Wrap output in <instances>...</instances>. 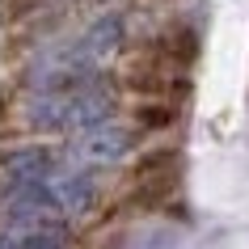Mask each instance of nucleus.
<instances>
[{
  "label": "nucleus",
  "mask_w": 249,
  "mask_h": 249,
  "mask_svg": "<svg viewBox=\"0 0 249 249\" xmlns=\"http://www.w3.org/2000/svg\"><path fill=\"white\" fill-rule=\"evenodd\" d=\"M114 110H118L114 80L93 72V76H80L76 85H64V89H42L26 106V123L38 131H89V127L110 123Z\"/></svg>",
  "instance_id": "f257e3e1"
},
{
  "label": "nucleus",
  "mask_w": 249,
  "mask_h": 249,
  "mask_svg": "<svg viewBox=\"0 0 249 249\" xmlns=\"http://www.w3.org/2000/svg\"><path fill=\"white\" fill-rule=\"evenodd\" d=\"M135 135H140V131H127L123 123H102V127L80 131L72 157L85 160V165H114V160H123L127 152H131Z\"/></svg>",
  "instance_id": "f03ea898"
},
{
  "label": "nucleus",
  "mask_w": 249,
  "mask_h": 249,
  "mask_svg": "<svg viewBox=\"0 0 249 249\" xmlns=\"http://www.w3.org/2000/svg\"><path fill=\"white\" fill-rule=\"evenodd\" d=\"M140 51H148L152 59H160V64L169 68H182V72H190L198 59V30L195 26H182V21H173V26L157 30L152 38L140 42Z\"/></svg>",
  "instance_id": "7ed1b4c3"
},
{
  "label": "nucleus",
  "mask_w": 249,
  "mask_h": 249,
  "mask_svg": "<svg viewBox=\"0 0 249 249\" xmlns=\"http://www.w3.org/2000/svg\"><path fill=\"white\" fill-rule=\"evenodd\" d=\"M0 165H4V173H9L13 186H34V182H42V178H51L55 157L47 148H13V152L0 157Z\"/></svg>",
  "instance_id": "20e7f679"
},
{
  "label": "nucleus",
  "mask_w": 249,
  "mask_h": 249,
  "mask_svg": "<svg viewBox=\"0 0 249 249\" xmlns=\"http://www.w3.org/2000/svg\"><path fill=\"white\" fill-rule=\"evenodd\" d=\"M178 118H182V106L178 102H135V110H131L135 131H165Z\"/></svg>",
  "instance_id": "39448f33"
},
{
  "label": "nucleus",
  "mask_w": 249,
  "mask_h": 249,
  "mask_svg": "<svg viewBox=\"0 0 249 249\" xmlns=\"http://www.w3.org/2000/svg\"><path fill=\"white\" fill-rule=\"evenodd\" d=\"M64 245H68V232L55 220H38L30 232L17 236V249H64Z\"/></svg>",
  "instance_id": "423d86ee"
}]
</instances>
